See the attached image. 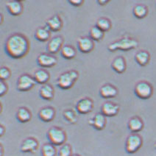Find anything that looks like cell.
<instances>
[{
	"label": "cell",
	"mask_w": 156,
	"mask_h": 156,
	"mask_svg": "<svg viewBox=\"0 0 156 156\" xmlns=\"http://www.w3.org/2000/svg\"><path fill=\"white\" fill-rule=\"evenodd\" d=\"M30 44L28 38L22 33H13L7 38L5 44L6 54L14 59H19L27 55Z\"/></svg>",
	"instance_id": "cell-1"
},
{
	"label": "cell",
	"mask_w": 156,
	"mask_h": 156,
	"mask_svg": "<svg viewBox=\"0 0 156 156\" xmlns=\"http://www.w3.org/2000/svg\"><path fill=\"white\" fill-rule=\"evenodd\" d=\"M138 46H139V42L136 39L125 36L110 44L108 46V49L110 52H115L117 50L129 51L136 49Z\"/></svg>",
	"instance_id": "cell-2"
},
{
	"label": "cell",
	"mask_w": 156,
	"mask_h": 156,
	"mask_svg": "<svg viewBox=\"0 0 156 156\" xmlns=\"http://www.w3.org/2000/svg\"><path fill=\"white\" fill-rule=\"evenodd\" d=\"M79 78V73L76 70H69L61 74L57 79L58 87L62 90H68L74 86Z\"/></svg>",
	"instance_id": "cell-3"
},
{
	"label": "cell",
	"mask_w": 156,
	"mask_h": 156,
	"mask_svg": "<svg viewBox=\"0 0 156 156\" xmlns=\"http://www.w3.org/2000/svg\"><path fill=\"white\" fill-rule=\"evenodd\" d=\"M47 137L49 143L55 146H62L66 144L67 136L63 129L61 127L53 126L50 127L47 133Z\"/></svg>",
	"instance_id": "cell-4"
},
{
	"label": "cell",
	"mask_w": 156,
	"mask_h": 156,
	"mask_svg": "<svg viewBox=\"0 0 156 156\" xmlns=\"http://www.w3.org/2000/svg\"><path fill=\"white\" fill-rule=\"evenodd\" d=\"M134 93L136 97L141 100L150 99L153 94V87L147 81L142 80L136 83L134 88Z\"/></svg>",
	"instance_id": "cell-5"
},
{
	"label": "cell",
	"mask_w": 156,
	"mask_h": 156,
	"mask_svg": "<svg viewBox=\"0 0 156 156\" xmlns=\"http://www.w3.org/2000/svg\"><path fill=\"white\" fill-rule=\"evenodd\" d=\"M143 139L138 133H132L127 136L125 141V150L128 154L136 153L142 147Z\"/></svg>",
	"instance_id": "cell-6"
},
{
	"label": "cell",
	"mask_w": 156,
	"mask_h": 156,
	"mask_svg": "<svg viewBox=\"0 0 156 156\" xmlns=\"http://www.w3.org/2000/svg\"><path fill=\"white\" fill-rule=\"evenodd\" d=\"M34 77L29 74H23L18 78L17 89L19 91H28L36 84Z\"/></svg>",
	"instance_id": "cell-7"
},
{
	"label": "cell",
	"mask_w": 156,
	"mask_h": 156,
	"mask_svg": "<svg viewBox=\"0 0 156 156\" xmlns=\"http://www.w3.org/2000/svg\"><path fill=\"white\" fill-rule=\"evenodd\" d=\"M37 63L42 68H52L58 63V59L55 55L49 52L41 53L37 58Z\"/></svg>",
	"instance_id": "cell-8"
},
{
	"label": "cell",
	"mask_w": 156,
	"mask_h": 156,
	"mask_svg": "<svg viewBox=\"0 0 156 156\" xmlns=\"http://www.w3.org/2000/svg\"><path fill=\"white\" fill-rule=\"evenodd\" d=\"M39 147L38 141L34 137H28L22 141L20 151L23 153H35Z\"/></svg>",
	"instance_id": "cell-9"
},
{
	"label": "cell",
	"mask_w": 156,
	"mask_h": 156,
	"mask_svg": "<svg viewBox=\"0 0 156 156\" xmlns=\"http://www.w3.org/2000/svg\"><path fill=\"white\" fill-rule=\"evenodd\" d=\"M94 101L89 97L80 99L76 104V110L80 114H88L94 108Z\"/></svg>",
	"instance_id": "cell-10"
},
{
	"label": "cell",
	"mask_w": 156,
	"mask_h": 156,
	"mask_svg": "<svg viewBox=\"0 0 156 156\" xmlns=\"http://www.w3.org/2000/svg\"><path fill=\"white\" fill-rule=\"evenodd\" d=\"M64 39L62 35H56L48 41L47 49V52L50 54L55 55L61 50Z\"/></svg>",
	"instance_id": "cell-11"
},
{
	"label": "cell",
	"mask_w": 156,
	"mask_h": 156,
	"mask_svg": "<svg viewBox=\"0 0 156 156\" xmlns=\"http://www.w3.org/2000/svg\"><path fill=\"white\" fill-rule=\"evenodd\" d=\"M95 44L89 36H80L77 39V47L82 53L91 52L94 48Z\"/></svg>",
	"instance_id": "cell-12"
},
{
	"label": "cell",
	"mask_w": 156,
	"mask_h": 156,
	"mask_svg": "<svg viewBox=\"0 0 156 156\" xmlns=\"http://www.w3.org/2000/svg\"><path fill=\"white\" fill-rule=\"evenodd\" d=\"M88 124L96 130L100 131L104 130L107 125L106 116H105L101 112L96 113L94 116L88 120Z\"/></svg>",
	"instance_id": "cell-13"
},
{
	"label": "cell",
	"mask_w": 156,
	"mask_h": 156,
	"mask_svg": "<svg viewBox=\"0 0 156 156\" xmlns=\"http://www.w3.org/2000/svg\"><path fill=\"white\" fill-rule=\"evenodd\" d=\"M119 109L120 107L118 104L107 101L101 106V113L106 117H113L118 114Z\"/></svg>",
	"instance_id": "cell-14"
},
{
	"label": "cell",
	"mask_w": 156,
	"mask_h": 156,
	"mask_svg": "<svg viewBox=\"0 0 156 156\" xmlns=\"http://www.w3.org/2000/svg\"><path fill=\"white\" fill-rule=\"evenodd\" d=\"M119 91L116 86L111 83H105L100 88V94L104 99L114 98L118 95Z\"/></svg>",
	"instance_id": "cell-15"
},
{
	"label": "cell",
	"mask_w": 156,
	"mask_h": 156,
	"mask_svg": "<svg viewBox=\"0 0 156 156\" xmlns=\"http://www.w3.org/2000/svg\"><path fill=\"white\" fill-rule=\"evenodd\" d=\"M55 109L52 106H45L38 111V117L42 122H50L55 117Z\"/></svg>",
	"instance_id": "cell-16"
},
{
	"label": "cell",
	"mask_w": 156,
	"mask_h": 156,
	"mask_svg": "<svg viewBox=\"0 0 156 156\" xmlns=\"http://www.w3.org/2000/svg\"><path fill=\"white\" fill-rule=\"evenodd\" d=\"M63 23L61 18L58 14L51 16L46 21V26L52 32H58L63 27Z\"/></svg>",
	"instance_id": "cell-17"
},
{
	"label": "cell",
	"mask_w": 156,
	"mask_h": 156,
	"mask_svg": "<svg viewBox=\"0 0 156 156\" xmlns=\"http://www.w3.org/2000/svg\"><path fill=\"white\" fill-rule=\"evenodd\" d=\"M6 8L8 13L10 15L14 16L21 15L22 13L23 10H24L22 2L21 1H18V0L8 1L6 3Z\"/></svg>",
	"instance_id": "cell-18"
},
{
	"label": "cell",
	"mask_w": 156,
	"mask_h": 156,
	"mask_svg": "<svg viewBox=\"0 0 156 156\" xmlns=\"http://www.w3.org/2000/svg\"><path fill=\"white\" fill-rule=\"evenodd\" d=\"M144 126V124L143 120L138 116L131 117L127 122V127L133 133H137L142 130Z\"/></svg>",
	"instance_id": "cell-19"
},
{
	"label": "cell",
	"mask_w": 156,
	"mask_h": 156,
	"mask_svg": "<svg viewBox=\"0 0 156 156\" xmlns=\"http://www.w3.org/2000/svg\"><path fill=\"white\" fill-rule=\"evenodd\" d=\"M39 96H40L41 98L44 100H52L55 96L54 88L49 83L43 85L39 90Z\"/></svg>",
	"instance_id": "cell-20"
},
{
	"label": "cell",
	"mask_w": 156,
	"mask_h": 156,
	"mask_svg": "<svg viewBox=\"0 0 156 156\" xmlns=\"http://www.w3.org/2000/svg\"><path fill=\"white\" fill-rule=\"evenodd\" d=\"M111 68L116 73H124L127 69V63H126L125 58L122 56H118L115 58L111 63Z\"/></svg>",
	"instance_id": "cell-21"
},
{
	"label": "cell",
	"mask_w": 156,
	"mask_h": 156,
	"mask_svg": "<svg viewBox=\"0 0 156 156\" xmlns=\"http://www.w3.org/2000/svg\"><path fill=\"white\" fill-rule=\"evenodd\" d=\"M50 36L51 31L46 25L37 28L35 32V38L40 42L47 41L50 38Z\"/></svg>",
	"instance_id": "cell-22"
},
{
	"label": "cell",
	"mask_w": 156,
	"mask_h": 156,
	"mask_svg": "<svg viewBox=\"0 0 156 156\" xmlns=\"http://www.w3.org/2000/svg\"><path fill=\"white\" fill-rule=\"evenodd\" d=\"M34 77L35 82L38 84L43 85L47 84L48 81L50 79V74L47 70L44 69H40L36 70L34 73Z\"/></svg>",
	"instance_id": "cell-23"
},
{
	"label": "cell",
	"mask_w": 156,
	"mask_h": 156,
	"mask_svg": "<svg viewBox=\"0 0 156 156\" xmlns=\"http://www.w3.org/2000/svg\"><path fill=\"white\" fill-rule=\"evenodd\" d=\"M16 116L20 123H27L31 120L32 113L27 108L20 107L18 109Z\"/></svg>",
	"instance_id": "cell-24"
},
{
	"label": "cell",
	"mask_w": 156,
	"mask_h": 156,
	"mask_svg": "<svg viewBox=\"0 0 156 156\" xmlns=\"http://www.w3.org/2000/svg\"><path fill=\"white\" fill-rule=\"evenodd\" d=\"M135 60L141 66H146L150 61V52L146 50H140L135 55Z\"/></svg>",
	"instance_id": "cell-25"
},
{
	"label": "cell",
	"mask_w": 156,
	"mask_h": 156,
	"mask_svg": "<svg viewBox=\"0 0 156 156\" xmlns=\"http://www.w3.org/2000/svg\"><path fill=\"white\" fill-rule=\"evenodd\" d=\"M149 12L148 8L146 5L142 4H138L135 5L133 9V13L134 16L139 19H142L147 16Z\"/></svg>",
	"instance_id": "cell-26"
},
{
	"label": "cell",
	"mask_w": 156,
	"mask_h": 156,
	"mask_svg": "<svg viewBox=\"0 0 156 156\" xmlns=\"http://www.w3.org/2000/svg\"><path fill=\"white\" fill-rule=\"evenodd\" d=\"M61 55L63 58L66 60H72L77 55L75 48L72 45H64L61 50Z\"/></svg>",
	"instance_id": "cell-27"
},
{
	"label": "cell",
	"mask_w": 156,
	"mask_h": 156,
	"mask_svg": "<svg viewBox=\"0 0 156 156\" xmlns=\"http://www.w3.org/2000/svg\"><path fill=\"white\" fill-rule=\"evenodd\" d=\"M57 149L55 145L51 143H45L42 145L41 149V156H56Z\"/></svg>",
	"instance_id": "cell-28"
},
{
	"label": "cell",
	"mask_w": 156,
	"mask_h": 156,
	"mask_svg": "<svg viewBox=\"0 0 156 156\" xmlns=\"http://www.w3.org/2000/svg\"><path fill=\"white\" fill-rule=\"evenodd\" d=\"M96 26L105 33V32L109 31L111 29L112 23L108 18L101 17L97 19V22H96Z\"/></svg>",
	"instance_id": "cell-29"
},
{
	"label": "cell",
	"mask_w": 156,
	"mask_h": 156,
	"mask_svg": "<svg viewBox=\"0 0 156 156\" xmlns=\"http://www.w3.org/2000/svg\"><path fill=\"white\" fill-rule=\"evenodd\" d=\"M105 33L103 31L99 29L97 26H93L90 29L89 31V37L94 41H100L102 38H104Z\"/></svg>",
	"instance_id": "cell-30"
},
{
	"label": "cell",
	"mask_w": 156,
	"mask_h": 156,
	"mask_svg": "<svg viewBox=\"0 0 156 156\" xmlns=\"http://www.w3.org/2000/svg\"><path fill=\"white\" fill-rule=\"evenodd\" d=\"M63 116L67 122L72 125H74L77 122L78 118L76 113L72 109H66L63 111Z\"/></svg>",
	"instance_id": "cell-31"
},
{
	"label": "cell",
	"mask_w": 156,
	"mask_h": 156,
	"mask_svg": "<svg viewBox=\"0 0 156 156\" xmlns=\"http://www.w3.org/2000/svg\"><path fill=\"white\" fill-rule=\"evenodd\" d=\"M72 147L69 144L66 143L60 147L58 150V156H72Z\"/></svg>",
	"instance_id": "cell-32"
},
{
	"label": "cell",
	"mask_w": 156,
	"mask_h": 156,
	"mask_svg": "<svg viewBox=\"0 0 156 156\" xmlns=\"http://www.w3.org/2000/svg\"><path fill=\"white\" fill-rule=\"evenodd\" d=\"M11 76V72L10 69L6 66H2L0 69V78L1 80L5 81L8 80Z\"/></svg>",
	"instance_id": "cell-33"
},
{
	"label": "cell",
	"mask_w": 156,
	"mask_h": 156,
	"mask_svg": "<svg viewBox=\"0 0 156 156\" xmlns=\"http://www.w3.org/2000/svg\"><path fill=\"white\" fill-rule=\"evenodd\" d=\"M8 91V86L5 81L1 80L0 81V95L1 97L5 95V94L7 93Z\"/></svg>",
	"instance_id": "cell-34"
},
{
	"label": "cell",
	"mask_w": 156,
	"mask_h": 156,
	"mask_svg": "<svg viewBox=\"0 0 156 156\" xmlns=\"http://www.w3.org/2000/svg\"><path fill=\"white\" fill-rule=\"evenodd\" d=\"M83 0H69V3L74 7H80L83 4Z\"/></svg>",
	"instance_id": "cell-35"
},
{
	"label": "cell",
	"mask_w": 156,
	"mask_h": 156,
	"mask_svg": "<svg viewBox=\"0 0 156 156\" xmlns=\"http://www.w3.org/2000/svg\"><path fill=\"white\" fill-rule=\"evenodd\" d=\"M108 2V0H97V3L101 5V6H104V5H107Z\"/></svg>",
	"instance_id": "cell-36"
},
{
	"label": "cell",
	"mask_w": 156,
	"mask_h": 156,
	"mask_svg": "<svg viewBox=\"0 0 156 156\" xmlns=\"http://www.w3.org/2000/svg\"><path fill=\"white\" fill-rule=\"evenodd\" d=\"M5 131H6V129H5V127L3 125H0V136H3L5 133Z\"/></svg>",
	"instance_id": "cell-37"
},
{
	"label": "cell",
	"mask_w": 156,
	"mask_h": 156,
	"mask_svg": "<svg viewBox=\"0 0 156 156\" xmlns=\"http://www.w3.org/2000/svg\"><path fill=\"white\" fill-rule=\"evenodd\" d=\"M0 150H1V154H0V156H3V155H4V147H3L2 144H1V146H0Z\"/></svg>",
	"instance_id": "cell-38"
},
{
	"label": "cell",
	"mask_w": 156,
	"mask_h": 156,
	"mask_svg": "<svg viewBox=\"0 0 156 156\" xmlns=\"http://www.w3.org/2000/svg\"><path fill=\"white\" fill-rule=\"evenodd\" d=\"M72 156H81V155H80L79 154H73Z\"/></svg>",
	"instance_id": "cell-39"
},
{
	"label": "cell",
	"mask_w": 156,
	"mask_h": 156,
	"mask_svg": "<svg viewBox=\"0 0 156 156\" xmlns=\"http://www.w3.org/2000/svg\"><path fill=\"white\" fill-rule=\"evenodd\" d=\"M155 147L156 148V142H155Z\"/></svg>",
	"instance_id": "cell-40"
}]
</instances>
